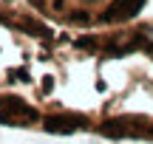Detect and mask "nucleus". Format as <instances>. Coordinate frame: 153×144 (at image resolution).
<instances>
[{"label":"nucleus","instance_id":"nucleus-1","mask_svg":"<svg viewBox=\"0 0 153 144\" xmlns=\"http://www.w3.org/2000/svg\"><path fill=\"white\" fill-rule=\"evenodd\" d=\"M28 6L62 28H116L136 20L148 0H28Z\"/></svg>","mask_w":153,"mask_h":144},{"label":"nucleus","instance_id":"nucleus-2","mask_svg":"<svg viewBox=\"0 0 153 144\" xmlns=\"http://www.w3.org/2000/svg\"><path fill=\"white\" fill-rule=\"evenodd\" d=\"M40 113L20 99H0V124H37Z\"/></svg>","mask_w":153,"mask_h":144},{"label":"nucleus","instance_id":"nucleus-3","mask_svg":"<svg viewBox=\"0 0 153 144\" xmlns=\"http://www.w3.org/2000/svg\"><path fill=\"white\" fill-rule=\"evenodd\" d=\"M43 124H45V130H48V133H76V130H85V127H88V119L79 116V113L62 110V113L48 116Z\"/></svg>","mask_w":153,"mask_h":144}]
</instances>
